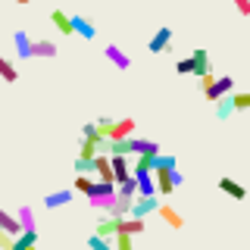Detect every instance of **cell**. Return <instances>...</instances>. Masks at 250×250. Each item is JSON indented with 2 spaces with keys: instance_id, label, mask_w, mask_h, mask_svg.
<instances>
[{
  "instance_id": "obj_1",
  "label": "cell",
  "mask_w": 250,
  "mask_h": 250,
  "mask_svg": "<svg viewBox=\"0 0 250 250\" xmlns=\"http://www.w3.org/2000/svg\"><path fill=\"white\" fill-rule=\"evenodd\" d=\"M153 182H156V194H166V197H169L175 188L185 185V175L175 166H172V169H153Z\"/></svg>"
},
{
  "instance_id": "obj_2",
  "label": "cell",
  "mask_w": 250,
  "mask_h": 250,
  "mask_svg": "<svg viewBox=\"0 0 250 250\" xmlns=\"http://www.w3.org/2000/svg\"><path fill=\"white\" fill-rule=\"evenodd\" d=\"M156 209H160V197L156 194H135V200H131V216L144 219L147 213H156Z\"/></svg>"
},
{
  "instance_id": "obj_3",
  "label": "cell",
  "mask_w": 250,
  "mask_h": 250,
  "mask_svg": "<svg viewBox=\"0 0 250 250\" xmlns=\"http://www.w3.org/2000/svg\"><path fill=\"white\" fill-rule=\"evenodd\" d=\"M231 91H234V78L231 75H219L216 82H213V88L203 91V97H207L209 104H216L219 97H225V94H231Z\"/></svg>"
},
{
  "instance_id": "obj_4",
  "label": "cell",
  "mask_w": 250,
  "mask_h": 250,
  "mask_svg": "<svg viewBox=\"0 0 250 250\" xmlns=\"http://www.w3.org/2000/svg\"><path fill=\"white\" fill-rule=\"evenodd\" d=\"M116 234H144V219L141 216H119V225H116Z\"/></svg>"
},
{
  "instance_id": "obj_5",
  "label": "cell",
  "mask_w": 250,
  "mask_h": 250,
  "mask_svg": "<svg viewBox=\"0 0 250 250\" xmlns=\"http://www.w3.org/2000/svg\"><path fill=\"white\" fill-rule=\"evenodd\" d=\"M131 178H135V185H138V194H156L153 172H147V169H135V166H131Z\"/></svg>"
},
{
  "instance_id": "obj_6",
  "label": "cell",
  "mask_w": 250,
  "mask_h": 250,
  "mask_svg": "<svg viewBox=\"0 0 250 250\" xmlns=\"http://www.w3.org/2000/svg\"><path fill=\"white\" fill-rule=\"evenodd\" d=\"M109 166H113L116 185H122V182L131 178V160H128V156H109Z\"/></svg>"
},
{
  "instance_id": "obj_7",
  "label": "cell",
  "mask_w": 250,
  "mask_h": 250,
  "mask_svg": "<svg viewBox=\"0 0 250 250\" xmlns=\"http://www.w3.org/2000/svg\"><path fill=\"white\" fill-rule=\"evenodd\" d=\"M169 44H172V28L163 25V28H156V35L150 38L147 50H150V53H163V50H169Z\"/></svg>"
},
{
  "instance_id": "obj_8",
  "label": "cell",
  "mask_w": 250,
  "mask_h": 250,
  "mask_svg": "<svg viewBox=\"0 0 250 250\" xmlns=\"http://www.w3.org/2000/svg\"><path fill=\"white\" fill-rule=\"evenodd\" d=\"M104 57L113 62L116 69H128V66H131V57L122 50V47H116V44H106V47H104Z\"/></svg>"
},
{
  "instance_id": "obj_9",
  "label": "cell",
  "mask_w": 250,
  "mask_h": 250,
  "mask_svg": "<svg viewBox=\"0 0 250 250\" xmlns=\"http://www.w3.org/2000/svg\"><path fill=\"white\" fill-rule=\"evenodd\" d=\"M219 191H225L231 200H244V197H247V188L241 185V182H234V178H229V175L219 178Z\"/></svg>"
},
{
  "instance_id": "obj_10",
  "label": "cell",
  "mask_w": 250,
  "mask_h": 250,
  "mask_svg": "<svg viewBox=\"0 0 250 250\" xmlns=\"http://www.w3.org/2000/svg\"><path fill=\"white\" fill-rule=\"evenodd\" d=\"M128 153H131V156L160 153V144H156V141H147V138H128Z\"/></svg>"
},
{
  "instance_id": "obj_11",
  "label": "cell",
  "mask_w": 250,
  "mask_h": 250,
  "mask_svg": "<svg viewBox=\"0 0 250 250\" xmlns=\"http://www.w3.org/2000/svg\"><path fill=\"white\" fill-rule=\"evenodd\" d=\"M135 135V119L131 116H125V119L113 122V131H109V141H122V138H131Z\"/></svg>"
},
{
  "instance_id": "obj_12",
  "label": "cell",
  "mask_w": 250,
  "mask_h": 250,
  "mask_svg": "<svg viewBox=\"0 0 250 250\" xmlns=\"http://www.w3.org/2000/svg\"><path fill=\"white\" fill-rule=\"evenodd\" d=\"M50 22H53V28H57L60 31V35H75V31H72V16H66V13H62V10H53L50 13Z\"/></svg>"
},
{
  "instance_id": "obj_13",
  "label": "cell",
  "mask_w": 250,
  "mask_h": 250,
  "mask_svg": "<svg viewBox=\"0 0 250 250\" xmlns=\"http://www.w3.org/2000/svg\"><path fill=\"white\" fill-rule=\"evenodd\" d=\"M116 225H119V216H100L94 234H100V238H116Z\"/></svg>"
},
{
  "instance_id": "obj_14",
  "label": "cell",
  "mask_w": 250,
  "mask_h": 250,
  "mask_svg": "<svg viewBox=\"0 0 250 250\" xmlns=\"http://www.w3.org/2000/svg\"><path fill=\"white\" fill-rule=\"evenodd\" d=\"M191 60H194V75H197V78L209 72V50L197 47V50H191Z\"/></svg>"
},
{
  "instance_id": "obj_15",
  "label": "cell",
  "mask_w": 250,
  "mask_h": 250,
  "mask_svg": "<svg viewBox=\"0 0 250 250\" xmlns=\"http://www.w3.org/2000/svg\"><path fill=\"white\" fill-rule=\"evenodd\" d=\"M156 213H160V219H163L166 225H172V229H185V219L178 216L175 209L169 207V203H160V209H156Z\"/></svg>"
},
{
  "instance_id": "obj_16",
  "label": "cell",
  "mask_w": 250,
  "mask_h": 250,
  "mask_svg": "<svg viewBox=\"0 0 250 250\" xmlns=\"http://www.w3.org/2000/svg\"><path fill=\"white\" fill-rule=\"evenodd\" d=\"M109 194H116L113 182H97V178H91V188H88L84 197H109Z\"/></svg>"
},
{
  "instance_id": "obj_17",
  "label": "cell",
  "mask_w": 250,
  "mask_h": 250,
  "mask_svg": "<svg viewBox=\"0 0 250 250\" xmlns=\"http://www.w3.org/2000/svg\"><path fill=\"white\" fill-rule=\"evenodd\" d=\"M75 191H57V194H47L44 197V207L47 209H57V207H66V203H72Z\"/></svg>"
},
{
  "instance_id": "obj_18",
  "label": "cell",
  "mask_w": 250,
  "mask_h": 250,
  "mask_svg": "<svg viewBox=\"0 0 250 250\" xmlns=\"http://www.w3.org/2000/svg\"><path fill=\"white\" fill-rule=\"evenodd\" d=\"M0 231H6V234H22V225H19V219H16L13 213H6V209H0Z\"/></svg>"
},
{
  "instance_id": "obj_19",
  "label": "cell",
  "mask_w": 250,
  "mask_h": 250,
  "mask_svg": "<svg viewBox=\"0 0 250 250\" xmlns=\"http://www.w3.org/2000/svg\"><path fill=\"white\" fill-rule=\"evenodd\" d=\"M72 31H75V35H82V38H88V41H91V38H97V28H94L84 16H72Z\"/></svg>"
},
{
  "instance_id": "obj_20",
  "label": "cell",
  "mask_w": 250,
  "mask_h": 250,
  "mask_svg": "<svg viewBox=\"0 0 250 250\" xmlns=\"http://www.w3.org/2000/svg\"><path fill=\"white\" fill-rule=\"evenodd\" d=\"M60 53V47L53 44V41H31V57H57Z\"/></svg>"
},
{
  "instance_id": "obj_21",
  "label": "cell",
  "mask_w": 250,
  "mask_h": 250,
  "mask_svg": "<svg viewBox=\"0 0 250 250\" xmlns=\"http://www.w3.org/2000/svg\"><path fill=\"white\" fill-rule=\"evenodd\" d=\"M31 244H38V229H28L13 238V250H28Z\"/></svg>"
},
{
  "instance_id": "obj_22",
  "label": "cell",
  "mask_w": 250,
  "mask_h": 250,
  "mask_svg": "<svg viewBox=\"0 0 250 250\" xmlns=\"http://www.w3.org/2000/svg\"><path fill=\"white\" fill-rule=\"evenodd\" d=\"M13 41H16V50H19V57H22V60H31V38H28V31L19 28Z\"/></svg>"
},
{
  "instance_id": "obj_23",
  "label": "cell",
  "mask_w": 250,
  "mask_h": 250,
  "mask_svg": "<svg viewBox=\"0 0 250 250\" xmlns=\"http://www.w3.org/2000/svg\"><path fill=\"white\" fill-rule=\"evenodd\" d=\"M100 153V147H97V141H91V138H82V147H78V160H84V163H91L94 156Z\"/></svg>"
},
{
  "instance_id": "obj_24",
  "label": "cell",
  "mask_w": 250,
  "mask_h": 250,
  "mask_svg": "<svg viewBox=\"0 0 250 250\" xmlns=\"http://www.w3.org/2000/svg\"><path fill=\"white\" fill-rule=\"evenodd\" d=\"M0 78H3V82H10V84H16V78H19V69H16V62H10V60L0 57Z\"/></svg>"
},
{
  "instance_id": "obj_25",
  "label": "cell",
  "mask_w": 250,
  "mask_h": 250,
  "mask_svg": "<svg viewBox=\"0 0 250 250\" xmlns=\"http://www.w3.org/2000/svg\"><path fill=\"white\" fill-rule=\"evenodd\" d=\"M234 113V104H231V94H225V97L216 100V116L219 119H229V116Z\"/></svg>"
},
{
  "instance_id": "obj_26",
  "label": "cell",
  "mask_w": 250,
  "mask_h": 250,
  "mask_svg": "<svg viewBox=\"0 0 250 250\" xmlns=\"http://www.w3.org/2000/svg\"><path fill=\"white\" fill-rule=\"evenodd\" d=\"M16 219H19V225H22V231H28V229H35V209H31V207H19V213H16Z\"/></svg>"
},
{
  "instance_id": "obj_27",
  "label": "cell",
  "mask_w": 250,
  "mask_h": 250,
  "mask_svg": "<svg viewBox=\"0 0 250 250\" xmlns=\"http://www.w3.org/2000/svg\"><path fill=\"white\" fill-rule=\"evenodd\" d=\"M234 109H250V91H231Z\"/></svg>"
},
{
  "instance_id": "obj_28",
  "label": "cell",
  "mask_w": 250,
  "mask_h": 250,
  "mask_svg": "<svg viewBox=\"0 0 250 250\" xmlns=\"http://www.w3.org/2000/svg\"><path fill=\"white\" fill-rule=\"evenodd\" d=\"M113 250H135V238H131V234H116Z\"/></svg>"
},
{
  "instance_id": "obj_29",
  "label": "cell",
  "mask_w": 250,
  "mask_h": 250,
  "mask_svg": "<svg viewBox=\"0 0 250 250\" xmlns=\"http://www.w3.org/2000/svg\"><path fill=\"white\" fill-rule=\"evenodd\" d=\"M113 238H100V234H91L88 238V247L91 250H113V244H109Z\"/></svg>"
},
{
  "instance_id": "obj_30",
  "label": "cell",
  "mask_w": 250,
  "mask_h": 250,
  "mask_svg": "<svg viewBox=\"0 0 250 250\" xmlns=\"http://www.w3.org/2000/svg\"><path fill=\"white\" fill-rule=\"evenodd\" d=\"M172 166H175V156H172V153H166V156L156 153L153 156V169H172Z\"/></svg>"
},
{
  "instance_id": "obj_31",
  "label": "cell",
  "mask_w": 250,
  "mask_h": 250,
  "mask_svg": "<svg viewBox=\"0 0 250 250\" xmlns=\"http://www.w3.org/2000/svg\"><path fill=\"white\" fill-rule=\"evenodd\" d=\"M175 72H178V75H194V60H191V57L178 60V62H175Z\"/></svg>"
},
{
  "instance_id": "obj_32",
  "label": "cell",
  "mask_w": 250,
  "mask_h": 250,
  "mask_svg": "<svg viewBox=\"0 0 250 250\" xmlns=\"http://www.w3.org/2000/svg\"><path fill=\"white\" fill-rule=\"evenodd\" d=\"M94 125H97V135L109 141V131H113V119H97Z\"/></svg>"
},
{
  "instance_id": "obj_33",
  "label": "cell",
  "mask_w": 250,
  "mask_h": 250,
  "mask_svg": "<svg viewBox=\"0 0 250 250\" xmlns=\"http://www.w3.org/2000/svg\"><path fill=\"white\" fill-rule=\"evenodd\" d=\"M213 82H216V72H213V69H209L207 75H200V88H203V91H209V88H213Z\"/></svg>"
},
{
  "instance_id": "obj_34",
  "label": "cell",
  "mask_w": 250,
  "mask_h": 250,
  "mask_svg": "<svg viewBox=\"0 0 250 250\" xmlns=\"http://www.w3.org/2000/svg\"><path fill=\"white\" fill-rule=\"evenodd\" d=\"M91 163H84V160H75V172H78V175H91Z\"/></svg>"
},
{
  "instance_id": "obj_35",
  "label": "cell",
  "mask_w": 250,
  "mask_h": 250,
  "mask_svg": "<svg viewBox=\"0 0 250 250\" xmlns=\"http://www.w3.org/2000/svg\"><path fill=\"white\" fill-rule=\"evenodd\" d=\"M234 6H238V13L241 16H250V0H231Z\"/></svg>"
},
{
  "instance_id": "obj_36",
  "label": "cell",
  "mask_w": 250,
  "mask_h": 250,
  "mask_svg": "<svg viewBox=\"0 0 250 250\" xmlns=\"http://www.w3.org/2000/svg\"><path fill=\"white\" fill-rule=\"evenodd\" d=\"M16 3H22V6H25V3H28V0H16Z\"/></svg>"
},
{
  "instance_id": "obj_37",
  "label": "cell",
  "mask_w": 250,
  "mask_h": 250,
  "mask_svg": "<svg viewBox=\"0 0 250 250\" xmlns=\"http://www.w3.org/2000/svg\"><path fill=\"white\" fill-rule=\"evenodd\" d=\"M28 250H38V244H31V247H28Z\"/></svg>"
}]
</instances>
